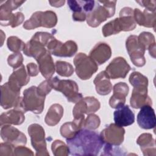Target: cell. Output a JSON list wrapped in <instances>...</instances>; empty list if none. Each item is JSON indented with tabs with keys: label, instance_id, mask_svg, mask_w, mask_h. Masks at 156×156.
<instances>
[{
	"label": "cell",
	"instance_id": "6da1fadb",
	"mask_svg": "<svg viewBox=\"0 0 156 156\" xmlns=\"http://www.w3.org/2000/svg\"><path fill=\"white\" fill-rule=\"evenodd\" d=\"M66 141L73 155H97L104 144L100 135L84 128Z\"/></svg>",
	"mask_w": 156,
	"mask_h": 156
},
{
	"label": "cell",
	"instance_id": "7a4b0ae2",
	"mask_svg": "<svg viewBox=\"0 0 156 156\" xmlns=\"http://www.w3.org/2000/svg\"><path fill=\"white\" fill-rule=\"evenodd\" d=\"M116 1H95L93 9L87 15V23L92 27H96L107 18L113 16L115 13Z\"/></svg>",
	"mask_w": 156,
	"mask_h": 156
},
{
	"label": "cell",
	"instance_id": "3957f363",
	"mask_svg": "<svg viewBox=\"0 0 156 156\" xmlns=\"http://www.w3.org/2000/svg\"><path fill=\"white\" fill-rule=\"evenodd\" d=\"M25 1H6L1 4L0 7V24L1 26H10L15 27L20 25L24 20L23 13L18 12L12 13V12L20 7Z\"/></svg>",
	"mask_w": 156,
	"mask_h": 156
},
{
	"label": "cell",
	"instance_id": "277c9868",
	"mask_svg": "<svg viewBox=\"0 0 156 156\" xmlns=\"http://www.w3.org/2000/svg\"><path fill=\"white\" fill-rule=\"evenodd\" d=\"M45 96H41L37 91V87L32 86L26 89L22 98V109L26 113L30 111L35 114H40L44 106Z\"/></svg>",
	"mask_w": 156,
	"mask_h": 156
},
{
	"label": "cell",
	"instance_id": "5b68a950",
	"mask_svg": "<svg viewBox=\"0 0 156 156\" xmlns=\"http://www.w3.org/2000/svg\"><path fill=\"white\" fill-rule=\"evenodd\" d=\"M49 79L52 89L61 92L69 102L76 103L83 98L82 94L79 93V87L75 81L60 80L57 76Z\"/></svg>",
	"mask_w": 156,
	"mask_h": 156
},
{
	"label": "cell",
	"instance_id": "8992f818",
	"mask_svg": "<svg viewBox=\"0 0 156 156\" xmlns=\"http://www.w3.org/2000/svg\"><path fill=\"white\" fill-rule=\"evenodd\" d=\"M57 23V16L55 12L51 10L37 11L24 22L23 27L26 30H32L38 27L52 28L55 26Z\"/></svg>",
	"mask_w": 156,
	"mask_h": 156
},
{
	"label": "cell",
	"instance_id": "52a82bcc",
	"mask_svg": "<svg viewBox=\"0 0 156 156\" xmlns=\"http://www.w3.org/2000/svg\"><path fill=\"white\" fill-rule=\"evenodd\" d=\"M74 64L77 76L82 80H87L98 71V64L85 53L79 52L74 58Z\"/></svg>",
	"mask_w": 156,
	"mask_h": 156
},
{
	"label": "cell",
	"instance_id": "ba28073f",
	"mask_svg": "<svg viewBox=\"0 0 156 156\" xmlns=\"http://www.w3.org/2000/svg\"><path fill=\"white\" fill-rule=\"evenodd\" d=\"M28 133L30 137L31 144L36 151V155H49L46 148L45 133L41 126L32 124L28 127Z\"/></svg>",
	"mask_w": 156,
	"mask_h": 156
},
{
	"label": "cell",
	"instance_id": "9c48e42d",
	"mask_svg": "<svg viewBox=\"0 0 156 156\" xmlns=\"http://www.w3.org/2000/svg\"><path fill=\"white\" fill-rule=\"evenodd\" d=\"M1 105L4 109L13 107L23 111L22 98L20 96V92L12 89L7 82L1 85Z\"/></svg>",
	"mask_w": 156,
	"mask_h": 156
},
{
	"label": "cell",
	"instance_id": "30bf717a",
	"mask_svg": "<svg viewBox=\"0 0 156 156\" xmlns=\"http://www.w3.org/2000/svg\"><path fill=\"white\" fill-rule=\"evenodd\" d=\"M101 107L99 101L94 97L88 96L76 102L73 110L74 119H84L85 114L93 113Z\"/></svg>",
	"mask_w": 156,
	"mask_h": 156
},
{
	"label": "cell",
	"instance_id": "8fae6325",
	"mask_svg": "<svg viewBox=\"0 0 156 156\" xmlns=\"http://www.w3.org/2000/svg\"><path fill=\"white\" fill-rule=\"evenodd\" d=\"M126 47L133 64L138 67L143 66L146 63L145 49L138 41L136 35H130L126 40Z\"/></svg>",
	"mask_w": 156,
	"mask_h": 156
},
{
	"label": "cell",
	"instance_id": "7c38bea8",
	"mask_svg": "<svg viewBox=\"0 0 156 156\" xmlns=\"http://www.w3.org/2000/svg\"><path fill=\"white\" fill-rule=\"evenodd\" d=\"M46 48L54 55L62 57H70L76 53L78 48L77 44L74 41L69 40L63 43L55 38L49 43Z\"/></svg>",
	"mask_w": 156,
	"mask_h": 156
},
{
	"label": "cell",
	"instance_id": "4fadbf2b",
	"mask_svg": "<svg viewBox=\"0 0 156 156\" xmlns=\"http://www.w3.org/2000/svg\"><path fill=\"white\" fill-rule=\"evenodd\" d=\"M125 130L115 124H110L101 132L100 136L105 144L119 146L124 139Z\"/></svg>",
	"mask_w": 156,
	"mask_h": 156
},
{
	"label": "cell",
	"instance_id": "5bb4252c",
	"mask_svg": "<svg viewBox=\"0 0 156 156\" xmlns=\"http://www.w3.org/2000/svg\"><path fill=\"white\" fill-rule=\"evenodd\" d=\"M130 69L131 67L125 58L118 57L112 60L106 67L105 71L110 79H116L118 78L124 79Z\"/></svg>",
	"mask_w": 156,
	"mask_h": 156
},
{
	"label": "cell",
	"instance_id": "9a60e30c",
	"mask_svg": "<svg viewBox=\"0 0 156 156\" xmlns=\"http://www.w3.org/2000/svg\"><path fill=\"white\" fill-rule=\"evenodd\" d=\"M1 136L2 140L14 147L24 146L27 143L26 135L18 129L9 124L1 126Z\"/></svg>",
	"mask_w": 156,
	"mask_h": 156
},
{
	"label": "cell",
	"instance_id": "2e32d148",
	"mask_svg": "<svg viewBox=\"0 0 156 156\" xmlns=\"http://www.w3.org/2000/svg\"><path fill=\"white\" fill-rule=\"evenodd\" d=\"M137 123L143 129H151L156 126L154 110L151 105L143 106L137 115Z\"/></svg>",
	"mask_w": 156,
	"mask_h": 156
},
{
	"label": "cell",
	"instance_id": "e0dca14e",
	"mask_svg": "<svg viewBox=\"0 0 156 156\" xmlns=\"http://www.w3.org/2000/svg\"><path fill=\"white\" fill-rule=\"evenodd\" d=\"M29 80V75L27 73L24 66L23 65L20 67L13 69L12 74L9 78L7 83L12 89L20 92L21 88L26 85Z\"/></svg>",
	"mask_w": 156,
	"mask_h": 156
},
{
	"label": "cell",
	"instance_id": "ac0fdd59",
	"mask_svg": "<svg viewBox=\"0 0 156 156\" xmlns=\"http://www.w3.org/2000/svg\"><path fill=\"white\" fill-rule=\"evenodd\" d=\"M35 60L38 64V69L42 76L46 79L51 78L54 74L55 67L49 51L47 49Z\"/></svg>",
	"mask_w": 156,
	"mask_h": 156
},
{
	"label": "cell",
	"instance_id": "d6986e66",
	"mask_svg": "<svg viewBox=\"0 0 156 156\" xmlns=\"http://www.w3.org/2000/svg\"><path fill=\"white\" fill-rule=\"evenodd\" d=\"M113 90V94L109 99V105L112 108H118L124 105L129 88L125 82H119L114 85Z\"/></svg>",
	"mask_w": 156,
	"mask_h": 156
},
{
	"label": "cell",
	"instance_id": "ffe728a7",
	"mask_svg": "<svg viewBox=\"0 0 156 156\" xmlns=\"http://www.w3.org/2000/svg\"><path fill=\"white\" fill-rule=\"evenodd\" d=\"M115 124L120 127L132 125L135 121V115L128 105H122L113 113Z\"/></svg>",
	"mask_w": 156,
	"mask_h": 156
},
{
	"label": "cell",
	"instance_id": "44dd1931",
	"mask_svg": "<svg viewBox=\"0 0 156 156\" xmlns=\"http://www.w3.org/2000/svg\"><path fill=\"white\" fill-rule=\"evenodd\" d=\"M112 55V50L108 44L100 42L97 43L90 52L89 56L99 65L107 62Z\"/></svg>",
	"mask_w": 156,
	"mask_h": 156
},
{
	"label": "cell",
	"instance_id": "7402d4cb",
	"mask_svg": "<svg viewBox=\"0 0 156 156\" xmlns=\"http://www.w3.org/2000/svg\"><path fill=\"white\" fill-rule=\"evenodd\" d=\"M133 18L136 24L146 27H153L155 29L156 13L155 11H151L144 9L142 12L138 9L133 10Z\"/></svg>",
	"mask_w": 156,
	"mask_h": 156
},
{
	"label": "cell",
	"instance_id": "603a6c76",
	"mask_svg": "<svg viewBox=\"0 0 156 156\" xmlns=\"http://www.w3.org/2000/svg\"><path fill=\"white\" fill-rule=\"evenodd\" d=\"M130 103L133 108H141L143 106L151 105L152 102L147 95V90L133 88Z\"/></svg>",
	"mask_w": 156,
	"mask_h": 156
},
{
	"label": "cell",
	"instance_id": "cb8c5ba5",
	"mask_svg": "<svg viewBox=\"0 0 156 156\" xmlns=\"http://www.w3.org/2000/svg\"><path fill=\"white\" fill-rule=\"evenodd\" d=\"M110 77L105 71L100 72L94 79L93 83L95 85L96 92L102 96L108 94L112 90V84Z\"/></svg>",
	"mask_w": 156,
	"mask_h": 156
},
{
	"label": "cell",
	"instance_id": "d4e9b609",
	"mask_svg": "<svg viewBox=\"0 0 156 156\" xmlns=\"http://www.w3.org/2000/svg\"><path fill=\"white\" fill-rule=\"evenodd\" d=\"M24 113L23 111L15 108L5 113H2L0 116L1 127L5 124H21L25 120Z\"/></svg>",
	"mask_w": 156,
	"mask_h": 156
},
{
	"label": "cell",
	"instance_id": "484cf974",
	"mask_svg": "<svg viewBox=\"0 0 156 156\" xmlns=\"http://www.w3.org/2000/svg\"><path fill=\"white\" fill-rule=\"evenodd\" d=\"M122 31H130L136 27V23L133 18V10L132 8L125 7L119 12L118 18Z\"/></svg>",
	"mask_w": 156,
	"mask_h": 156
},
{
	"label": "cell",
	"instance_id": "4316f807",
	"mask_svg": "<svg viewBox=\"0 0 156 156\" xmlns=\"http://www.w3.org/2000/svg\"><path fill=\"white\" fill-rule=\"evenodd\" d=\"M136 143L140 146L144 155H155V141L151 134L144 133L140 135Z\"/></svg>",
	"mask_w": 156,
	"mask_h": 156
},
{
	"label": "cell",
	"instance_id": "83f0119b",
	"mask_svg": "<svg viewBox=\"0 0 156 156\" xmlns=\"http://www.w3.org/2000/svg\"><path fill=\"white\" fill-rule=\"evenodd\" d=\"M85 119H74L72 122H67L63 124L60 129V134L66 139L74 137L77 133L83 128Z\"/></svg>",
	"mask_w": 156,
	"mask_h": 156
},
{
	"label": "cell",
	"instance_id": "f1b7e54d",
	"mask_svg": "<svg viewBox=\"0 0 156 156\" xmlns=\"http://www.w3.org/2000/svg\"><path fill=\"white\" fill-rule=\"evenodd\" d=\"M63 115V108L62 106L58 104H52L46 115L44 121L47 125L54 126L59 122Z\"/></svg>",
	"mask_w": 156,
	"mask_h": 156
},
{
	"label": "cell",
	"instance_id": "f546056e",
	"mask_svg": "<svg viewBox=\"0 0 156 156\" xmlns=\"http://www.w3.org/2000/svg\"><path fill=\"white\" fill-rule=\"evenodd\" d=\"M138 41L145 49H148L150 55L155 58V40L154 35L148 32H143L138 37Z\"/></svg>",
	"mask_w": 156,
	"mask_h": 156
},
{
	"label": "cell",
	"instance_id": "4dcf8cb0",
	"mask_svg": "<svg viewBox=\"0 0 156 156\" xmlns=\"http://www.w3.org/2000/svg\"><path fill=\"white\" fill-rule=\"evenodd\" d=\"M68 4L73 13L83 12L87 15L90 12L95 5L94 1H68Z\"/></svg>",
	"mask_w": 156,
	"mask_h": 156
},
{
	"label": "cell",
	"instance_id": "1f68e13d",
	"mask_svg": "<svg viewBox=\"0 0 156 156\" xmlns=\"http://www.w3.org/2000/svg\"><path fill=\"white\" fill-rule=\"evenodd\" d=\"M121 31H122V29L118 18L106 23L102 28V32L105 37L117 34Z\"/></svg>",
	"mask_w": 156,
	"mask_h": 156
},
{
	"label": "cell",
	"instance_id": "d6a6232c",
	"mask_svg": "<svg viewBox=\"0 0 156 156\" xmlns=\"http://www.w3.org/2000/svg\"><path fill=\"white\" fill-rule=\"evenodd\" d=\"M55 67L57 73L62 77H69L74 71L72 65L63 61L56 62Z\"/></svg>",
	"mask_w": 156,
	"mask_h": 156
},
{
	"label": "cell",
	"instance_id": "836d02e7",
	"mask_svg": "<svg viewBox=\"0 0 156 156\" xmlns=\"http://www.w3.org/2000/svg\"><path fill=\"white\" fill-rule=\"evenodd\" d=\"M51 149L55 156H66L70 154L68 146L61 140H55L51 145Z\"/></svg>",
	"mask_w": 156,
	"mask_h": 156
},
{
	"label": "cell",
	"instance_id": "e575fe53",
	"mask_svg": "<svg viewBox=\"0 0 156 156\" xmlns=\"http://www.w3.org/2000/svg\"><path fill=\"white\" fill-rule=\"evenodd\" d=\"M7 45L10 51L16 53L23 51L26 44L17 37L11 36L7 39Z\"/></svg>",
	"mask_w": 156,
	"mask_h": 156
},
{
	"label": "cell",
	"instance_id": "d590c367",
	"mask_svg": "<svg viewBox=\"0 0 156 156\" xmlns=\"http://www.w3.org/2000/svg\"><path fill=\"white\" fill-rule=\"evenodd\" d=\"M129 80L133 87L136 86L148 85V79L147 77L137 71H133L132 73L129 76Z\"/></svg>",
	"mask_w": 156,
	"mask_h": 156
},
{
	"label": "cell",
	"instance_id": "8d00e7d4",
	"mask_svg": "<svg viewBox=\"0 0 156 156\" xmlns=\"http://www.w3.org/2000/svg\"><path fill=\"white\" fill-rule=\"evenodd\" d=\"M100 123V118L98 115L93 113H90L87 118L84 120L83 128L93 130L98 128Z\"/></svg>",
	"mask_w": 156,
	"mask_h": 156
},
{
	"label": "cell",
	"instance_id": "74e56055",
	"mask_svg": "<svg viewBox=\"0 0 156 156\" xmlns=\"http://www.w3.org/2000/svg\"><path fill=\"white\" fill-rule=\"evenodd\" d=\"M127 154L122 150V149L118 147V146H113L109 144H105L103 148V152L101 155H125Z\"/></svg>",
	"mask_w": 156,
	"mask_h": 156
},
{
	"label": "cell",
	"instance_id": "f35d334b",
	"mask_svg": "<svg viewBox=\"0 0 156 156\" xmlns=\"http://www.w3.org/2000/svg\"><path fill=\"white\" fill-rule=\"evenodd\" d=\"M23 57L20 52H16L10 55L7 58V63L9 66L15 69L23 65Z\"/></svg>",
	"mask_w": 156,
	"mask_h": 156
},
{
	"label": "cell",
	"instance_id": "ab89813d",
	"mask_svg": "<svg viewBox=\"0 0 156 156\" xmlns=\"http://www.w3.org/2000/svg\"><path fill=\"white\" fill-rule=\"evenodd\" d=\"M52 88L51 87V84L50 82V79H48L44 81H43L38 87H37V91L40 94L41 96H45L48 94L52 90Z\"/></svg>",
	"mask_w": 156,
	"mask_h": 156
},
{
	"label": "cell",
	"instance_id": "60d3db41",
	"mask_svg": "<svg viewBox=\"0 0 156 156\" xmlns=\"http://www.w3.org/2000/svg\"><path fill=\"white\" fill-rule=\"evenodd\" d=\"M14 146L7 143H1L0 145V155H14Z\"/></svg>",
	"mask_w": 156,
	"mask_h": 156
},
{
	"label": "cell",
	"instance_id": "b9f144b4",
	"mask_svg": "<svg viewBox=\"0 0 156 156\" xmlns=\"http://www.w3.org/2000/svg\"><path fill=\"white\" fill-rule=\"evenodd\" d=\"M14 155H34L32 151L24 146H18L14 147Z\"/></svg>",
	"mask_w": 156,
	"mask_h": 156
},
{
	"label": "cell",
	"instance_id": "7bdbcfd3",
	"mask_svg": "<svg viewBox=\"0 0 156 156\" xmlns=\"http://www.w3.org/2000/svg\"><path fill=\"white\" fill-rule=\"evenodd\" d=\"M137 3H138L141 6L145 7L146 9L151 10V11H155V5L156 1L155 0L153 1H136Z\"/></svg>",
	"mask_w": 156,
	"mask_h": 156
},
{
	"label": "cell",
	"instance_id": "ee69618b",
	"mask_svg": "<svg viewBox=\"0 0 156 156\" xmlns=\"http://www.w3.org/2000/svg\"><path fill=\"white\" fill-rule=\"evenodd\" d=\"M27 73L29 76H36L38 75L39 72V69L37 67V65L34 63H29L27 65Z\"/></svg>",
	"mask_w": 156,
	"mask_h": 156
},
{
	"label": "cell",
	"instance_id": "f6af8a7d",
	"mask_svg": "<svg viewBox=\"0 0 156 156\" xmlns=\"http://www.w3.org/2000/svg\"><path fill=\"white\" fill-rule=\"evenodd\" d=\"M73 19L76 21H83L86 20L87 14L83 12L79 13H73Z\"/></svg>",
	"mask_w": 156,
	"mask_h": 156
},
{
	"label": "cell",
	"instance_id": "bcb514c9",
	"mask_svg": "<svg viewBox=\"0 0 156 156\" xmlns=\"http://www.w3.org/2000/svg\"><path fill=\"white\" fill-rule=\"evenodd\" d=\"M49 2L50 3L51 6L55 7H62L65 2V1H49Z\"/></svg>",
	"mask_w": 156,
	"mask_h": 156
}]
</instances>
